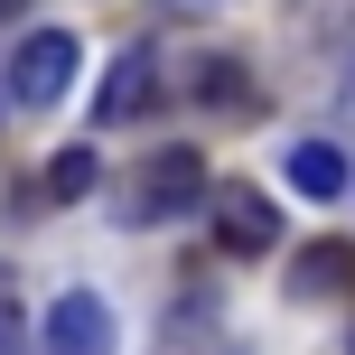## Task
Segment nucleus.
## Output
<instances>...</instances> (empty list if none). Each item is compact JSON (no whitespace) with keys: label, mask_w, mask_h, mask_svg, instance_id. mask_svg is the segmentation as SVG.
I'll use <instances>...</instances> for the list:
<instances>
[{"label":"nucleus","mask_w":355,"mask_h":355,"mask_svg":"<svg viewBox=\"0 0 355 355\" xmlns=\"http://www.w3.org/2000/svg\"><path fill=\"white\" fill-rule=\"evenodd\" d=\"M206 196H215L206 159H196L187 141H168V150H150V159L122 178V225H168V215H196Z\"/></svg>","instance_id":"f257e3e1"},{"label":"nucleus","mask_w":355,"mask_h":355,"mask_svg":"<svg viewBox=\"0 0 355 355\" xmlns=\"http://www.w3.org/2000/svg\"><path fill=\"white\" fill-rule=\"evenodd\" d=\"M75 66H85V47H75L66 28H37L28 47L10 56V103H28V112H47V103H66V85H75Z\"/></svg>","instance_id":"f03ea898"},{"label":"nucleus","mask_w":355,"mask_h":355,"mask_svg":"<svg viewBox=\"0 0 355 355\" xmlns=\"http://www.w3.org/2000/svg\"><path fill=\"white\" fill-rule=\"evenodd\" d=\"M206 215H215V243H225V252H271V243H281V215H271L262 187H215Z\"/></svg>","instance_id":"7ed1b4c3"},{"label":"nucleus","mask_w":355,"mask_h":355,"mask_svg":"<svg viewBox=\"0 0 355 355\" xmlns=\"http://www.w3.org/2000/svg\"><path fill=\"white\" fill-rule=\"evenodd\" d=\"M37 346L47 355H112V309L94 300V290H66V300L47 309V327H37Z\"/></svg>","instance_id":"20e7f679"},{"label":"nucleus","mask_w":355,"mask_h":355,"mask_svg":"<svg viewBox=\"0 0 355 355\" xmlns=\"http://www.w3.org/2000/svg\"><path fill=\"white\" fill-rule=\"evenodd\" d=\"M150 94H159V66H150V47H131L122 66H112V85H103V103H94V122H103V131H122L131 112L150 103Z\"/></svg>","instance_id":"39448f33"},{"label":"nucleus","mask_w":355,"mask_h":355,"mask_svg":"<svg viewBox=\"0 0 355 355\" xmlns=\"http://www.w3.org/2000/svg\"><path fill=\"white\" fill-rule=\"evenodd\" d=\"M346 281H355V243H337V234L290 252V290H300V300H318V290H346Z\"/></svg>","instance_id":"423d86ee"},{"label":"nucleus","mask_w":355,"mask_h":355,"mask_svg":"<svg viewBox=\"0 0 355 355\" xmlns=\"http://www.w3.org/2000/svg\"><path fill=\"white\" fill-rule=\"evenodd\" d=\"M290 187H300V196H337L346 187V159L327 141H300V150H290Z\"/></svg>","instance_id":"0eeeda50"},{"label":"nucleus","mask_w":355,"mask_h":355,"mask_svg":"<svg viewBox=\"0 0 355 355\" xmlns=\"http://www.w3.org/2000/svg\"><path fill=\"white\" fill-rule=\"evenodd\" d=\"M85 187H94V150H56L47 159V196L66 206V196H85Z\"/></svg>","instance_id":"6e6552de"},{"label":"nucleus","mask_w":355,"mask_h":355,"mask_svg":"<svg viewBox=\"0 0 355 355\" xmlns=\"http://www.w3.org/2000/svg\"><path fill=\"white\" fill-rule=\"evenodd\" d=\"M0 355H19V318H10V309H0Z\"/></svg>","instance_id":"1a4fd4ad"},{"label":"nucleus","mask_w":355,"mask_h":355,"mask_svg":"<svg viewBox=\"0 0 355 355\" xmlns=\"http://www.w3.org/2000/svg\"><path fill=\"white\" fill-rule=\"evenodd\" d=\"M0 19H10V0H0Z\"/></svg>","instance_id":"9d476101"}]
</instances>
